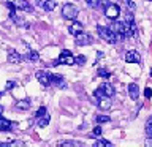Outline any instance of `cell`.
<instances>
[{
    "label": "cell",
    "mask_w": 152,
    "mask_h": 147,
    "mask_svg": "<svg viewBox=\"0 0 152 147\" xmlns=\"http://www.w3.org/2000/svg\"><path fill=\"white\" fill-rule=\"evenodd\" d=\"M68 32L71 33V35H79V33H83L84 32V25L81 22H73L71 24V25L68 27Z\"/></svg>",
    "instance_id": "17"
},
{
    "label": "cell",
    "mask_w": 152,
    "mask_h": 147,
    "mask_svg": "<svg viewBox=\"0 0 152 147\" xmlns=\"http://www.w3.org/2000/svg\"><path fill=\"white\" fill-rule=\"evenodd\" d=\"M75 43H76V46H89L94 43V38L83 32V33H79V35L75 36Z\"/></svg>",
    "instance_id": "8"
},
{
    "label": "cell",
    "mask_w": 152,
    "mask_h": 147,
    "mask_svg": "<svg viewBox=\"0 0 152 147\" xmlns=\"http://www.w3.org/2000/svg\"><path fill=\"white\" fill-rule=\"evenodd\" d=\"M95 147H113V142L106 139H97L95 141Z\"/></svg>",
    "instance_id": "22"
},
{
    "label": "cell",
    "mask_w": 152,
    "mask_h": 147,
    "mask_svg": "<svg viewBox=\"0 0 152 147\" xmlns=\"http://www.w3.org/2000/svg\"><path fill=\"white\" fill-rule=\"evenodd\" d=\"M111 28L117 33L119 40H125L127 38V28H125V21H117L114 19V22L111 24Z\"/></svg>",
    "instance_id": "4"
},
{
    "label": "cell",
    "mask_w": 152,
    "mask_h": 147,
    "mask_svg": "<svg viewBox=\"0 0 152 147\" xmlns=\"http://www.w3.org/2000/svg\"><path fill=\"white\" fill-rule=\"evenodd\" d=\"M14 106H16V109H21V111H26V109H28V108H30V100H27V98H26V100H18Z\"/></svg>",
    "instance_id": "20"
},
{
    "label": "cell",
    "mask_w": 152,
    "mask_h": 147,
    "mask_svg": "<svg viewBox=\"0 0 152 147\" xmlns=\"http://www.w3.org/2000/svg\"><path fill=\"white\" fill-rule=\"evenodd\" d=\"M57 60H59L60 65H75V63H76V57L71 54L68 49H64V51H62Z\"/></svg>",
    "instance_id": "6"
},
{
    "label": "cell",
    "mask_w": 152,
    "mask_h": 147,
    "mask_svg": "<svg viewBox=\"0 0 152 147\" xmlns=\"http://www.w3.org/2000/svg\"><path fill=\"white\" fill-rule=\"evenodd\" d=\"M146 135L149 138H152V117H149L146 122Z\"/></svg>",
    "instance_id": "25"
},
{
    "label": "cell",
    "mask_w": 152,
    "mask_h": 147,
    "mask_svg": "<svg viewBox=\"0 0 152 147\" xmlns=\"http://www.w3.org/2000/svg\"><path fill=\"white\" fill-rule=\"evenodd\" d=\"M102 133H103V130H102V127H95L94 128V131H92V136H102Z\"/></svg>",
    "instance_id": "31"
},
{
    "label": "cell",
    "mask_w": 152,
    "mask_h": 147,
    "mask_svg": "<svg viewBox=\"0 0 152 147\" xmlns=\"http://www.w3.org/2000/svg\"><path fill=\"white\" fill-rule=\"evenodd\" d=\"M49 82L52 85H56V87H59V89H65L66 87V82H65V79L62 78V76L59 74H49Z\"/></svg>",
    "instance_id": "11"
},
{
    "label": "cell",
    "mask_w": 152,
    "mask_h": 147,
    "mask_svg": "<svg viewBox=\"0 0 152 147\" xmlns=\"http://www.w3.org/2000/svg\"><path fill=\"white\" fill-rule=\"evenodd\" d=\"M125 28H127V36H132V38L138 36V27H136L135 19H133V13L132 11H128L127 17H125Z\"/></svg>",
    "instance_id": "2"
},
{
    "label": "cell",
    "mask_w": 152,
    "mask_h": 147,
    "mask_svg": "<svg viewBox=\"0 0 152 147\" xmlns=\"http://www.w3.org/2000/svg\"><path fill=\"white\" fill-rule=\"evenodd\" d=\"M144 97H146V98H151V97H152V90H151L149 87L144 90Z\"/></svg>",
    "instance_id": "34"
},
{
    "label": "cell",
    "mask_w": 152,
    "mask_h": 147,
    "mask_svg": "<svg viewBox=\"0 0 152 147\" xmlns=\"http://www.w3.org/2000/svg\"><path fill=\"white\" fill-rule=\"evenodd\" d=\"M35 3L38 7H41L45 11H52L56 8V2L54 0H35Z\"/></svg>",
    "instance_id": "13"
},
{
    "label": "cell",
    "mask_w": 152,
    "mask_h": 147,
    "mask_svg": "<svg viewBox=\"0 0 152 147\" xmlns=\"http://www.w3.org/2000/svg\"><path fill=\"white\" fill-rule=\"evenodd\" d=\"M46 112H48V109H46L45 106H41V108H40V109H38V111H37L35 117H37V119H40V117H45V116H48Z\"/></svg>",
    "instance_id": "27"
},
{
    "label": "cell",
    "mask_w": 152,
    "mask_h": 147,
    "mask_svg": "<svg viewBox=\"0 0 152 147\" xmlns=\"http://www.w3.org/2000/svg\"><path fill=\"white\" fill-rule=\"evenodd\" d=\"M86 3H87L90 8H97L100 5V0H86Z\"/></svg>",
    "instance_id": "30"
},
{
    "label": "cell",
    "mask_w": 152,
    "mask_h": 147,
    "mask_svg": "<svg viewBox=\"0 0 152 147\" xmlns=\"http://www.w3.org/2000/svg\"><path fill=\"white\" fill-rule=\"evenodd\" d=\"M49 120H51L49 116L40 117V119H38V127H40V128H45V127H48V125H49Z\"/></svg>",
    "instance_id": "23"
},
{
    "label": "cell",
    "mask_w": 152,
    "mask_h": 147,
    "mask_svg": "<svg viewBox=\"0 0 152 147\" xmlns=\"http://www.w3.org/2000/svg\"><path fill=\"white\" fill-rule=\"evenodd\" d=\"M14 87H16V82H14V81H8V82H7V87H5V89H7V90H11V89H14Z\"/></svg>",
    "instance_id": "33"
},
{
    "label": "cell",
    "mask_w": 152,
    "mask_h": 147,
    "mask_svg": "<svg viewBox=\"0 0 152 147\" xmlns=\"http://www.w3.org/2000/svg\"><path fill=\"white\" fill-rule=\"evenodd\" d=\"M59 146L62 147V146H83V144L78 142V141H60Z\"/></svg>",
    "instance_id": "28"
},
{
    "label": "cell",
    "mask_w": 152,
    "mask_h": 147,
    "mask_svg": "<svg viewBox=\"0 0 152 147\" xmlns=\"http://www.w3.org/2000/svg\"><path fill=\"white\" fill-rule=\"evenodd\" d=\"M14 125H16V123L7 120V119L2 117V114H0V131H11L14 128Z\"/></svg>",
    "instance_id": "16"
},
{
    "label": "cell",
    "mask_w": 152,
    "mask_h": 147,
    "mask_svg": "<svg viewBox=\"0 0 152 147\" xmlns=\"http://www.w3.org/2000/svg\"><path fill=\"white\" fill-rule=\"evenodd\" d=\"M119 14H121V8H119V5L116 3H109L106 8H104V16H106L108 19H117Z\"/></svg>",
    "instance_id": "7"
},
{
    "label": "cell",
    "mask_w": 152,
    "mask_h": 147,
    "mask_svg": "<svg viewBox=\"0 0 152 147\" xmlns=\"http://www.w3.org/2000/svg\"><path fill=\"white\" fill-rule=\"evenodd\" d=\"M27 59L30 62H38V60H40V54H38L37 51H30V52H28V55H27Z\"/></svg>",
    "instance_id": "24"
},
{
    "label": "cell",
    "mask_w": 152,
    "mask_h": 147,
    "mask_svg": "<svg viewBox=\"0 0 152 147\" xmlns=\"http://www.w3.org/2000/svg\"><path fill=\"white\" fill-rule=\"evenodd\" d=\"M35 78H37V81L43 85V87H48V85L51 84L49 82V73H46V71H43V70H38L37 71Z\"/></svg>",
    "instance_id": "10"
},
{
    "label": "cell",
    "mask_w": 152,
    "mask_h": 147,
    "mask_svg": "<svg viewBox=\"0 0 152 147\" xmlns=\"http://www.w3.org/2000/svg\"><path fill=\"white\" fill-rule=\"evenodd\" d=\"M151 76H152V68H151Z\"/></svg>",
    "instance_id": "36"
},
{
    "label": "cell",
    "mask_w": 152,
    "mask_h": 147,
    "mask_svg": "<svg viewBox=\"0 0 152 147\" xmlns=\"http://www.w3.org/2000/svg\"><path fill=\"white\" fill-rule=\"evenodd\" d=\"M149 2H152V0H149Z\"/></svg>",
    "instance_id": "37"
},
{
    "label": "cell",
    "mask_w": 152,
    "mask_h": 147,
    "mask_svg": "<svg viewBox=\"0 0 152 147\" xmlns=\"http://www.w3.org/2000/svg\"><path fill=\"white\" fill-rule=\"evenodd\" d=\"M10 17L13 19V22L16 24L18 27H26V28H28V22H26L22 17H19L18 14H16V11H14V9H11V11H10Z\"/></svg>",
    "instance_id": "14"
},
{
    "label": "cell",
    "mask_w": 152,
    "mask_h": 147,
    "mask_svg": "<svg viewBox=\"0 0 152 147\" xmlns=\"http://www.w3.org/2000/svg\"><path fill=\"white\" fill-rule=\"evenodd\" d=\"M95 120H97V123H106V122L111 120V117H109V116H102V114H100V116H97Z\"/></svg>",
    "instance_id": "26"
},
{
    "label": "cell",
    "mask_w": 152,
    "mask_h": 147,
    "mask_svg": "<svg viewBox=\"0 0 152 147\" xmlns=\"http://www.w3.org/2000/svg\"><path fill=\"white\" fill-rule=\"evenodd\" d=\"M97 32H98V35L103 38L106 43H109V44H114V43H117L119 40V36H117V33L113 30L111 27H103V25H97Z\"/></svg>",
    "instance_id": "1"
},
{
    "label": "cell",
    "mask_w": 152,
    "mask_h": 147,
    "mask_svg": "<svg viewBox=\"0 0 152 147\" xmlns=\"http://www.w3.org/2000/svg\"><path fill=\"white\" fill-rule=\"evenodd\" d=\"M3 112V106H0V114H2Z\"/></svg>",
    "instance_id": "35"
},
{
    "label": "cell",
    "mask_w": 152,
    "mask_h": 147,
    "mask_svg": "<svg viewBox=\"0 0 152 147\" xmlns=\"http://www.w3.org/2000/svg\"><path fill=\"white\" fill-rule=\"evenodd\" d=\"M128 95H130L132 100H138V98H140V87H138L135 82H132L130 85H128Z\"/></svg>",
    "instance_id": "18"
},
{
    "label": "cell",
    "mask_w": 152,
    "mask_h": 147,
    "mask_svg": "<svg viewBox=\"0 0 152 147\" xmlns=\"http://www.w3.org/2000/svg\"><path fill=\"white\" fill-rule=\"evenodd\" d=\"M100 90H102L104 95H108V97H113L114 95V87L109 82H103L102 85H100Z\"/></svg>",
    "instance_id": "19"
},
{
    "label": "cell",
    "mask_w": 152,
    "mask_h": 147,
    "mask_svg": "<svg viewBox=\"0 0 152 147\" xmlns=\"http://www.w3.org/2000/svg\"><path fill=\"white\" fill-rule=\"evenodd\" d=\"M24 57L19 54V52H16L14 49H8V62L10 63H21Z\"/></svg>",
    "instance_id": "15"
},
{
    "label": "cell",
    "mask_w": 152,
    "mask_h": 147,
    "mask_svg": "<svg viewBox=\"0 0 152 147\" xmlns=\"http://www.w3.org/2000/svg\"><path fill=\"white\" fill-rule=\"evenodd\" d=\"M76 63H78V65H84L86 63V57L84 55H76Z\"/></svg>",
    "instance_id": "32"
},
{
    "label": "cell",
    "mask_w": 152,
    "mask_h": 147,
    "mask_svg": "<svg viewBox=\"0 0 152 147\" xmlns=\"http://www.w3.org/2000/svg\"><path fill=\"white\" fill-rule=\"evenodd\" d=\"M97 74L100 76V78H108V76H109V71H108L106 68H100Z\"/></svg>",
    "instance_id": "29"
},
{
    "label": "cell",
    "mask_w": 152,
    "mask_h": 147,
    "mask_svg": "<svg viewBox=\"0 0 152 147\" xmlns=\"http://www.w3.org/2000/svg\"><path fill=\"white\" fill-rule=\"evenodd\" d=\"M125 62H127V63H141V55H140V52L135 51V49L127 51Z\"/></svg>",
    "instance_id": "9"
},
{
    "label": "cell",
    "mask_w": 152,
    "mask_h": 147,
    "mask_svg": "<svg viewBox=\"0 0 152 147\" xmlns=\"http://www.w3.org/2000/svg\"><path fill=\"white\" fill-rule=\"evenodd\" d=\"M13 3L18 9H22V11H26V13H33V7L28 3V0H14Z\"/></svg>",
    "instance_id": "12"
},
{
    "label": "cell",
    "mask_w": 152,
    "mask_h": 147,
    "mask_svg": "<svg viewBox=\"0 0 152 147\" xmlns=\"http://www.w3.org/2000/svg\"><path fill=\"white\" fill-rule=\"evenodd\" d=\"M121 2L124 3V7H127V11H135L136 9V5H135V2L133 0H121Z\"/></svg>",
    "instance_id": "21"
},
{
    "label": "cell",
    "mask_w": 152,
    "mask_h": 147,
    "mask_svg": "<svg viewBox=\"0 0 152 147\" xmlns=\"http://www.w3.org/2000/svg\"><path fill=\"white\" fill-rule=\"evenodd\" d=\"M78 14H79V9L73 3H65L64 7H62V16H64L65 19H68V21L76 19V17H78Z\"/></svg>",
    "instance_id": "3"
},
{
    "label": "cell",
    "mask_w": 152,
    "mask_h": 147,
    "mask_svg": "<svg viewBox=\"0 0 152 147\" xmlns=\"http://www.w3.org/2000/svg\"><path fill=\"white\" fill-rule=\"evenodd\" d=\"M92 101L95 104H98V108L102 109V111H108L109 108H111L113 104V100L111 97H108V95H102V97H94Z\"/></svg>",
    "instance_id": "5"
}]
</instances>
